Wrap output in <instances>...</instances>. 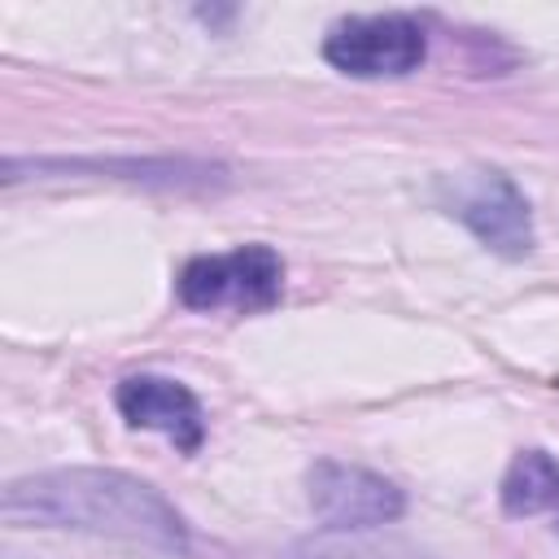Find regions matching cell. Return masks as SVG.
Instances as JSON below:
<instances>
[{"instance_id":"8","label":"cell","mask_w":559,"mask_h":559,"mask_svg":"<svg viewBox=\"0 0 559 559\" xmlns=\"http://www.w3.org/2000/svg\"><path fill=\"white\" fill-rule=\"evenodd\" d=\"M227 262V301L240 310H266L280 297L284 262L266 245H240L236 253H223Z\"/></svg>"},{"instance_id":"1","label":"cell","mask_w":559,"mask_h":559,"mask_svg":"<svg viewBox=\"0 0 559 559\" xmlns=\"http://www.w3.org/2000/svg\"><path fill=\"white\" fill-rule=\"evenodd\" d=\"M4 520L17 528H70L118 542L144 559H188L183 515L140 476L118 467H52L4 489Z\"/></svg>"},{"instance_id":"3","label":"cell","mask_w":559,"mask_h":559,"mask_svg":"<svg viewBox=\"0 0 559 559\" xmlns=\"http://www.w3.org/2000/svg\"><path fill=\"white\" fill-rule=\"evenodd\" d=\"M306 498L310 511L323 520V528H345V533L384 528L406 511V493L389 476L341 459H319L306 472Z\"/></svg>"},{"instance_id":"9","label":"cell","mask_w":559,"mask_h":559,"mask_svg":"<svg viewBox=\"0 0 559 559\" xmlns=\"http://www.w3.org/2000/svg\"><path fill=\"white\" fill-rule=\"evenodd\" d=\"M284 559H424V555L411 550V546H397V542H371L362 533L323 528V533L297 537L284 550Z\"/></svg>"},{"instance_id":"7","label":"cell","mask_w":559,"mask_h":559,"mask_svg":"<svg viewBox=\"0 0 559 559\" xmlns=\"http://www.w3.org/2000/svg\"><path fill=\"white\" fill-rule=\"evenodd\" d=\"M502 511L507 515H537L559 507V463L546 450H520L502 476Z\"/></svg>"},{"instance_id":"5","label":"cell","mask_w":559,"mask_h":559,"mask_svg":"<svg viewBox=\"0 0 559 559\" xmlns=\"http://www.w3.org/2000/svg\"><path fill=\"white\" fill-rule=\"evenodd\" d=\"M22 170L31 175H105V179H131V183H157V188H210L223 183V166L188 162V157H9L4 183H17Z\"/></svg>"},{"instance_id":"6","label":"cell","mask_w":559,"mask_h":559,"mask_svg":"<svg viewBox=\"0 0 559 559\" xmlns=\"http://www.w3.org/2000/svg\"><path fill=\"white\" fill-rule=\"evenodd\" d=\"M114 402H118V411H122V419L131 428H157L179 450H197L201 437H205L201 406H197L192 389L179 384V380H166V376H131V380L118 384Z\"/></svg>"},{"instance_id":"2","label":"cell","mask_w":559,"mask_h":559,"mask_svg":"<svg viewBox=\"0 0 559 559\" xmlns=\"http://www.w3.org/2000/svg\"><path fill=\"white\" fill-rule=\"evenodd\" d=\"M437 201L450 218H459L489 253L498 258H524L533 253V210L524 192L511 183V175L493 166L450 170L437 179Z\"/></svg>"},{"instance_id":"10","label":"cell","mask_w":559,"mask_h":559,"mask_svg":"<svg viewBox=\"0 0 559 559\" xmlns=\"http://www.w3.org/2000/svg\"><path fill=\"white\" fill-rule=\"evenodd\" d=\"M179 301L188 310H210V306L227 301V262H223V253L192 258L179 271Z\"/></svg>"},{"instance_id":"4","label":"cell","mask_w":559,"mask_h":559,"mask_svg":"<svg viewBox=\"0 0 559 559\" xmlns=\"http://www.w3.org/2000/svg\"><path fill=\"white\" fill-rule=\"evenodd\" d=\"M424 52H428L424 31L402 13L349 17V22L332 26V35L323 39L328 66H336L341 74H354V79L411 74V70H419Z\"/></svg>"},{"instance_id":"11","label":"cell","mask_w":559,"mask_h":559,"mask_svg":"<svg viewBox=\"0 0 559 559\" xmlns=\"http://www.w3.org/2000/svg\"><path fill=\"white\" fill-rule=\"evenodd\" d=\"M555 528H559V507H555Z\"/></svg>"}]
</instances>
